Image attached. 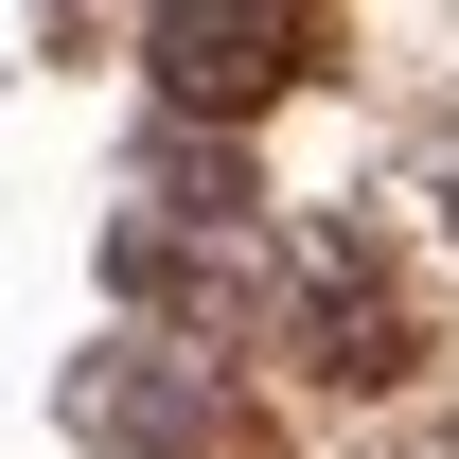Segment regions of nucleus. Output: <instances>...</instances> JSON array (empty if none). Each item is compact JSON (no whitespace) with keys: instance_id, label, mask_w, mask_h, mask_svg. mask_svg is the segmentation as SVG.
<instances>
[{"instance_id":"2","label":"nucleus","mask_w":459,"mask_h":459,"mask_svg":"<svg viewBox=\"0 0 459 459\" xmlns=\"http://www.w3.org/2000/svg\"><path fill=\"white\" fill-rule=\"evenodd\" d=\"M318 36H336L318 0H160V18H142V71H160L177 124H265L300 71H318Z\"/></svg>"},{"instance_id":"3","label":"nucleus","mask_w":459,"mask_h":459,"mask_svg":"<svg viewBox=\"0 0 459 459\" xmlns=\"http://www.w3.org/2000/svg\"><path fill=\"white\" fill-rule=\"evenodd\" d=\"M71 442L89 459H212L230 406L177 371V353H107V371H71Z\"/></svg>"},{"instance_id":"4","label":"nucleus","mask_w":459,"mask_h":459,"mask_svg":"<svg viewBox=\"0 0 459 459\" xmlns=\"http://www.w3.org/2000/svg\"><path fill=\"white\" fill-rule=\"evenodd\" d=\"M371 459H459V424H389V442H371Z\"/></svg>"},{"instance_id":"5","label":"nucleus","mask_w":459,"mask_h":459,"mask_svg":"<svg viewBox=\"0 0 459 459\" xmlns=\"http://www.w3.org/2000/svg\"><path fill=\"white\" fill-rule=\"evenodd\" d=\"M442 195H459V142H442Z\"/></svg>"},{"instance_id":"1","label":"nucleus","mask_w":459,"mask_h":459,"mask_svg":"<svg viewBox=\"0 0 459 459\" xmlns=\"http://www.w3.org/2000/svg\"><path fill=\"white\" fill-rule=\"evenodd\" d=\"M265 336H283L300 389H406L424 371V300L371 230H283V300H265Z\"/></svg>"}]
</instances>
